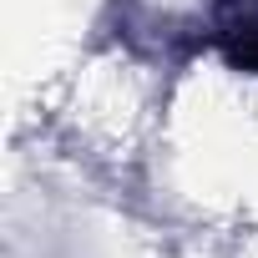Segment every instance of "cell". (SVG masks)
I'll return each instance as SVG.
<instances>
[{"label":"cell","mask_w":258,"mask_h":258,"mask_svg":"<svg viewBox=\"0 0 258 258\" xmlns=\"http://www.w3.org/2000/svg\"><path fill=\"white\" fill-rule=\"evenodd\" d=\"M238 31H248V51H243V56H248V61H258V16H253L248 26H238Z\"/></svg>","instance_id":"obj_1"}]
</instances>
